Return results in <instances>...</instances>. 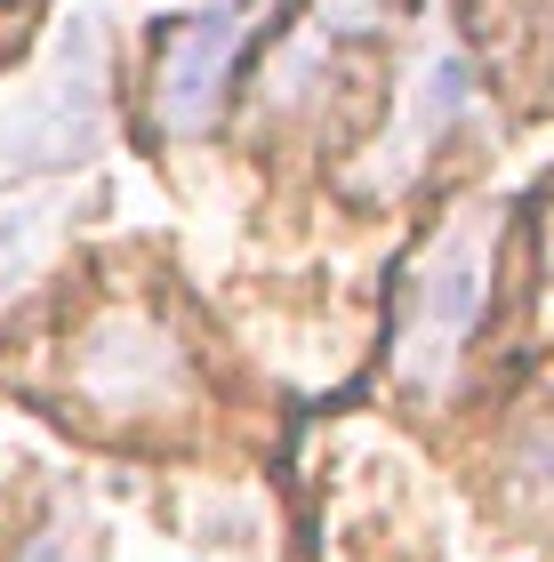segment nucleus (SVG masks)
<instances>
[{
  "instance_id": "f257e3e1",
  "label": "nucleus",
  "mask_w": 554,
  "mask_h": 562,
  "mask_svg": "<svg viewBox=\"0 0 554 562\" xmlns=\"http://www.w3.org/2000/svg\"><path fill=\"white\" fill-rule=\"evenodd\" d=\"M483 290H490V225H450V234L418 258L410 290L394 314V378L418 394H434L483 322Z\"/></svg>"
},
{
  "instance_id": "f03ea898",
  "label": "nucleus",
  "mask_w": 554,
  "mask_h": 562,
  "mask_svg": "<svg viewBox=\"0 0 554 562\" xmlns=\"http://www.w3.org/2000/svg\"><path fill=\"white\" fill-rule=\"evenodd\" d=\"M234 57H241V9H225V0H217V9L185 16L178 33H169V48H161V72H154L161 130L193 137L201 121L217 113L225 81H234Z\"/></svg>"
},
{
  "instance_id": "7ed1b4c3",
  "label": "nucleus",
  "mask_w": 554,
  "mask_h": 562,
  "mask_svg": "<svg viewBox=\"0 0 554 562\" xmlns=\"http://www.w3.org/2000/svg\"><path fill=\"white\" fill-rule=\"evenodd\" d=\"M105 130V89H97V48L81 41V65L65 48V72L48 81V97L33 113H16V130H0V161L9 169H65L81 161Z\"/></svg>"
},
{
  "instance_id": "20e7f679",
  "label": "nucleus",
  "mask_w": 554,
  "mask_h": 562,
  "mask_svg": "<svg viewBox=\"0 0 554 562\" xmlns=\"http://www.w3.org/2000/svg\"><path fill=\"white\" fill-rule=\"evenodd\" d=\"M24 562H89V539L81 530H41V539L24 547Z\"/></svg>"
}]
</instances>
